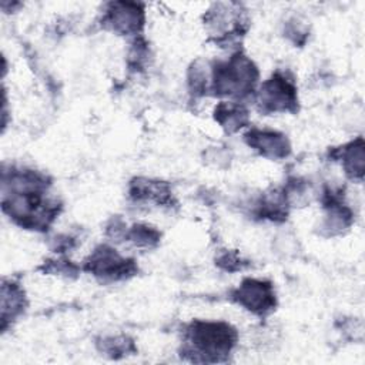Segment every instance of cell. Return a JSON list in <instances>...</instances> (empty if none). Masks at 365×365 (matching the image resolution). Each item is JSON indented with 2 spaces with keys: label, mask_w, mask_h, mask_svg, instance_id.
<instances>
[{
  "label": "cell",
  "mask_w": 365,
  "mask_h": 365,
  "mask_svg": "<svg viewBox=\"0 0 365 365\" xmlns=\"http://www.w3.org/2000/svg\"><path fill=\"white\" fill-rule=\"evenodd\" d=\"M344 164L346 173L352 177H362L364 173V145L362 140L352 143L351 147L344 153Z\"/></svg>",
  "instance_id": "obj_9"
},
{
  "label": "cell",
  "mask_w": 365,
  "mask_h": 365,
  "mask_svg": "<svg viewBox=\"0 0 365 365\" xmlns=\"http://www.w3.org/2000/svg\"><path fill=\"white\" fill-rule=\"evenodd\" d=\"M234 297L241 305L257 314H264L275 305V295L271 285L262 281L245 279Z\"/></svg>",
  "instance_id": "obj_5"
},
{
  "label": "cell",
  "mask_w": 365,
  "mask_h": 365,
  "mask_svg": "<svg viewBox=\"0 0 365 365\" xmlns=\"http://www.w3.org/2000/svg\"><path fill=\"white\" fill-rule=\"evenodd\" d=\"M235 341V332L222 322H194L188 329V342L202 361H218L228 354Z\"/></svg>",
  "instance_id": "obj_1"
},
{
  "label": "cell",
  "mask_w": 365,
  "mask_h": 365,
  "mask_svg": "<svg viewBox=\"0 0 365 365\" xmlns=\"http://www.w3.org/2000/svg\"><path fill=\"white\" fill-rule=\"evenodd\" d=\"M247 141L250 145L259 150L264 155L274 158L285 157L289 151V144L287 138L275 131L254 130L250 134H247Z\"/></svg>",
  "instance_id": "obj_6"
},
{
  "label": "cell",
  "mask_w": 365,
  "mask_h": 365,
  "mask_svg": "<svg viewBox=\"0 0 365 365\" xmlns=\"http://www.w3.org/2000/svg\"><path fill=\"white\" fill-rule=\"evenodd\" d=\"M133 261H125L117 252L107 247H101L96 250V252L90 257L87 262V269L91 271L94 275L118 279L124 278L133 272Z\"/></svg>",
  "instance_id": "obj_4"
},
{
  "label": "cell",
  "mask_w": 365,
  "mask_h": 365,
  "mask_svg": "<svg viewBox=\"0 0 365 365\" xmlns=\"http://www.w3.org/2000/svg\"><path fill=\"white\" fill-rule=\"evenodd\" d=\"M107 16L113 29L121 33H135L143 26V13L135 4L114 3Z\"/></svg>",
  "instance_id": "obj_7"
},
{
  "label": "cell",
  "mask_w": 365,
  "mask_h": 365,
  "mask_svg": "<svg viewBox=\"0 0 365 365\" xmlns=\"http://www.w3.org/2000/svg\"><path fill=\"white\" fill-rule=\"evenodd\" d=\"M258 73L252 63L237 54L214 68V88L218 94L241 97L252 91Z\"/></svg>",
  "instance_id": "obj_2"
},
{
  "label": "cell",
  "mask_w": 365,
  "mask_h": 365,
  "mask_svg": "<svg viewBox=\"0 0 365 365\" xmlns=\"http://www.w3.org/2000/svg\"><path fill=\"white\" fill-rule=\"evenodd\" d=\"M215 117L217 120L227 127L230 131L238 130L240 127H242L245 118H247V113L240 107V106H234V104H222L217 108L215 111Z\"/></svg>",
  "instance_id": "obj_8"
},
{
  "label": "cell",
  "mask_w": 365,
  "mask_h": 365,
  "mask_svg": "<svg viewBox=\"0 0 365 365\" xmlns=\"http://www.w3.org/2000/svg\"><path fill=\"white\" fill-rule=\"evenodd\" d=\"M297 94L294 84L284 76L275 74L261 88V104L269 111L294 110Z\"/></svg>",
  "instance_id": "obj_3"
}]
</instances>
